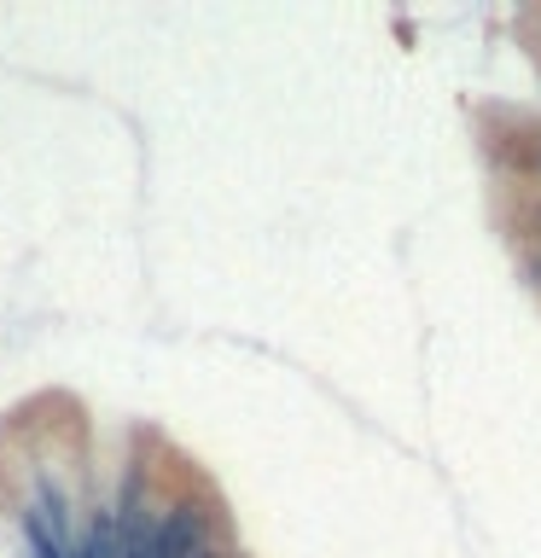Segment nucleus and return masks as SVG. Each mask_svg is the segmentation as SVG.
<instances>
[{
	"label": "nucleus",
	"instance_id": "f257e3e1",
	"mask_svg": "<svg viewBox=\"0 0 541 558\" xmlns=\"http://www.w3.org/2000/svg\"><path fill=\"white\" fill-rule=\"evenodd\" d=\"M192 558H221V547H216V541H209V547H204V553H192Z\"/></svg>",
	"mask_w": 541,
	"mask_h": 558
}]
</instances>
